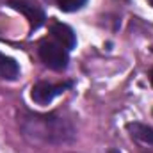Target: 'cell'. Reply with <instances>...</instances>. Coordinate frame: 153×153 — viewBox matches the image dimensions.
I'll list each match as a JSON object with an SVG mask.
<instances>
[{
	"label": "cell",
	"mask_w": 153,
	"mask_h": 153,
	"mask_svg": "<svg viewBox=\"0 0 153 153\" xmlns=\"http://www.w3.org/2000/svg\"><path fill=\"white\" fill-rule=\"evenodd\" d=\"M39 57L48 68H52L55 71L66 70L68 61H70L68 50L62 45H59L57 41H48V39H45L39 45Z\"/></svg>",
	"instance_id": "cell-2"
},
{
	"label": "cell",
	"mask_w": 153,
	"mask_h": 153,
	"mask_svg": "<svg viewBox=\"0 0 153 153\" xmlns=\"http://www.w3.org/2000/svg\"><path fill=\"white\" fill-rule=\"evenodd\" d=\"M150 82H152V85H153V70H152V73H150Z\"/></svg>",
	"instance_id": "cell-9"
},
{
	"label": "cell",
	"mask_w": 153,
	"mask_h": 153,
	"mask_svg": "<svg viewBox=\"0 0 153 153\" xmlns=\"http://www.w3.org/2000/svg\"><path fill=\"white\" fill-rule=\"evenodd\" d=\"M87 4V0H57V5L61 11H66V13H73L82 9L84 5Z\"/></svg>",
	"instance_id": "cell-8"
},
{
	"label": "cell",
	"mask_w": 153,
	"mask_h": 153,
	"mask_svg": "<svg viewBox=\"0 0 153 153\" xmlns=\"http://www.w3.org/2000/svg\"><path fill=\"white\" fill-rule=\"evenodd\" d=\"M68 87H71V82H66V84H48V82H38L36 85H32V91H30V98L39 103V105H46L50 103L55 96L62 94Z\"/></svg>",
	"instance_id": "cell-3"
},
{
	"label": "cell",
	"mask_w": 153,
	"mask_h": 153,
	"mask_svg": "<svg viewBox=\"0 0 153 153\" xmlns=\"http://www.w3.org/2000/svg\"><path fill=\"white\" fill-rule=\"evenodd\" d=\"M9 5L16 11H20L30 23L32 29H39L43 23H45V13L39 9L38 5L34 4H29V2H23V0H11Z\"/></svg>",
	"instance_id": "cell-4"
},
{
	"label": "cell",
	"mask_w": 153,
	"mask_h": 153,
	"mask_svg": "<svg viewBox=\"0 0 153 153\" xmlns=\"http://www.w3.org/2000/svg\"><path fill=\"white\" fill-rule=\"evenodd\" d=\"M50 32H52V36L53 39L59 43V45H62L66 50H73L76 46V38H75V32L71 30V27H68L66 23H53L52 27H50Z\"/></svg>",
	"instance_id": "cell-5"
},
{
	"label": "cell",
	"mask_w": 153,
	"mask_h": 153,
	"mask_svg": "<svg viewBox=\"0 0 153 153\" xmlns=\"http://www.w3.org/2000/svg\"><path fill=\"white\" fill-rule=\"evenodd\" d=\"M20 73V68L16 64L14 59L0 53V76L2 78H7V80H14Z\"/></svg>",
	"instance_id": "cell-7"
},
{
	"label": "cell",
	"mask_w": 153,
	"mask_h": 153,
	"mask_svg": "<svg viewBox=\"0 0 153 153\" xmlns=\"http://www.w3.org/2000/svg\"><path fill=\"white\" fill-rule=\"evenodd\" d=\"M128 132L132 134L134 139L144 143V144H153V128H150L148 125L143 123H128L126 125Z\"/></svg>",
	"instance_id": "cell-6"
},
{
	"label": "cell",
	"mask_w": 153,
	"mask_h": 153,
	"mask_svg": "<svg viewBox=\"0 0 153 153\" xmlns=\"http://www.w3.org/2000/svg\"><path fill=\"white\" fill-rule=\"evenodd\" d=\"M23 135L34 144H66L75 139V128L70 119L50 112H23L18 119Z\"/></svg>",
	"instance_id": "cell-1"
},
{
	"label": "cell",
	"mask_w": 153,
	"mask_h": 153,
	"mask_svg": "<svg viewBox=\"0 0 153 153\" xmlns=\"http://www.w3.org/2000/svg\"><path fill=\"white\" fill-rule=\"evenodd\" d=\"M144 153H153V150H150V152H144Z\"/></svg>",
	"instance_id": "cell-11"
},
{
	"label": "cell",
	"mask_w": 153,
	"mask_h": 153,
	"mask_svg": "<svg viewBox=\"0 0 153 153\" xmlns=\"http://www.w3.org/2000/svg\"><path fill=\"white\" fill-rule=\"evenodd\" d=\"M148 2H150V5H152V7H153V0H148Z\"/></svg>",
	"instance_id": "cell-10"
}]
</instances>
